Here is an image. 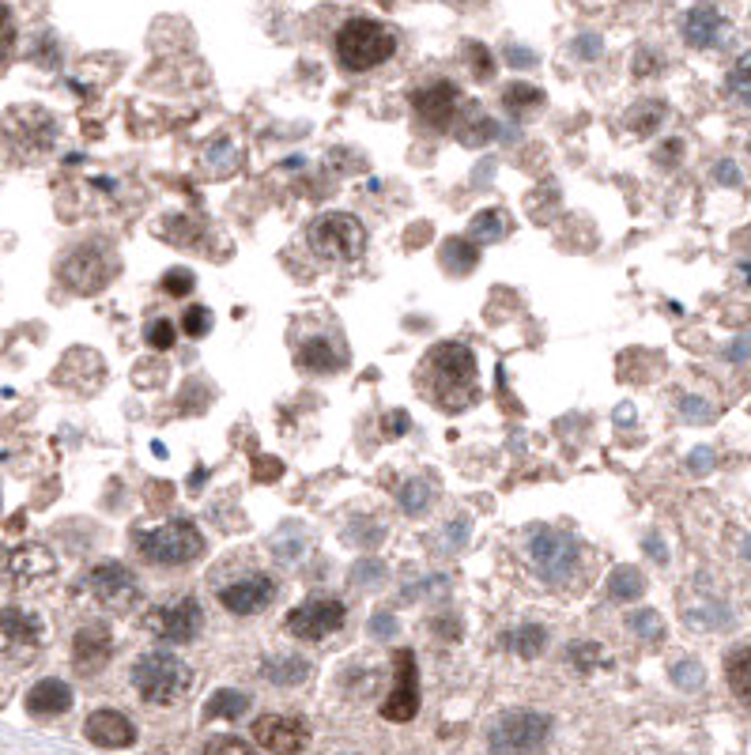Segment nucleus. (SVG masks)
<instances>
[{
	"label": "nucleus",
	"mask_w": 751,
	"mask_h": 755,
	"mask_svg": "<svg viewBox=\"0 0 751 755\" xmlns=\"http://www.w3.org/2000/svg\"><path fill=\"white\" fill-rule=\"evenodd\" d=\"M729 91L740 99V103L751 106V54H744L737 65H732V72H729Z\"/></svg>",
	"instance_id": "obj_34"
},
{
	"label": "nucleus",
	"mask_w": 751,
	"mask_h": 755,
	"mask_svg": "<svg viewBox=\"0 0 751 755\" xmlns=\"http://www.w3.org/2000/svg\"><path fill=\"white\" fill-rule=\"evenodd\" d=\"M528 559H533V567L541 571L544 582H567L578 571V545L567 533L536 525L528 533Z\"/></svg>",
	"instance_id": "obj_6"
},
{
	"label": "nucleus",
	"mask_w": 751,
	"mask_h": 755,
	"mask_svg": "<svg viewBox=\"0 0 751 755\" xmlns=\"http://www.w3.org/2000/svg\"><path fill=\"white\" fill-rule=\"evenodd\" d=\"M212 321H216V318H212L208 307H190V310H185V321H182V325H185V333L201 341V336L212 333Z\"/></svg>",
	"instance_id": "obj_39"
},
{
	"label": "nucleus",
	"mask_w": 751,
	"mask_h": 755,
	"mask_svg": "<svg viewBox=\"0 0 751 755\" xmlns=\"http://www.w3.org/2000/svg\"><path fill=\"white\" fill-rule=\"evenodd\" d=\"M408 431V412H389L386 420H382V435L386 438H400Z\"/></svg>",
	"instance_id": "obj_46"
},
{
	"label": "nucleus",
	"mask_w": 751,
	"mask_h": 755,
	"mask_svg": "<svg viewBox=\"0 0 751 755\" xmlns=\"http://www.w3.org/2000/svg\"><path fill=\"white\" fill-rule=\"evenodd\" d=\"M0 634H4L8 642H20V647H38L42 619L27 613V608H4V613H0Z\"/></svg>",
	"instance_id": "obj_21"
},
{
	"label": "nucleus",
	"mask_w": 751,
	"mask_h": 755,
	"mask_svg": "<svg viewBox=\"0 0 751 755\" xmlns=\"http://www.w3.org/2000/svg\"><path fill=\"white\" fill-rule=\"evenodd\" d=\"M465 537H468V522H465V517H457V522L450 525V533H446V540H450L446 548H460V545H465Z\"/></svg>",
	"instance_id": "obj_50"
},
{
	"label": "nucleus",
	"mask_w": 751,
	"mask_h": 755,
	"mask_svg": "<svg viewBox=\"0 0 751 755\" xmlns=\"http://www.w3.org/2000/svg\"><path fill=\"white\" fill-rule=\"evenodd\" d=\"M148 627L167 642H190L193 634H201L204 613L193 597H182V600H174V605H163L159 613H151Z\"/></svg>",
	"instance_id": "obj_13"
},
{
	"label": "nucleus",
	"mask_w": 751,
	"mask_h": 755,
	"mask_svg": "<svg viewBox=\"0 0 751 755\" xmlns=\"http://www.w3.org/2000/svg\"><path fill=\"white\" fill-rule=\"evenodd\" d=\"M253 477H258L261 483H272V480L284 477V465H280L276 457H258V461H253Z\"/></svg>",
	"instance_id": "obj_45"
},
{
	"label": "nucleus",
	"mask_w": 751,
	"mask_h": 755,
	"mask_svg": "<svg viewBox=\"0 0 751 755\" xmlns=\"http://www.w3.org/2000/svg\"><path fill=\"white\" fill-rule=\"evenodd\" d=\"M507 57H510V65H514V69H528V65H536L533 49H522V46H510Z\"/></svg>",
	"instance_id": "obj_49"
},
{
	"label": "nucleus",
	"mask_w": 751,
	"mask_h": 755,
	"mask_svg": "<svg viewBox=\"0 0 751 755\" xmlns=\"http://www.w3.org/2000/svg\"><path fill=\"white\" fill-rule=\"evenodd\" d=\"M491 137H499L494 122H488L483 114H473V110H468V117L457 125V140L468 144V148H483V144H488Z\"/></svg>",
	"instance_id": "obj_29"
},
{
	"label": "nucleus",
	"mask_w": 751,
	"mask_h": 755,
	"mask_svg": "<svg viewBox=\"0 0 751 755\" xmlns=\"http://www.w3.org/2000/svg\"><path fill=\"white\" fill-rule=\"evenodd\" d=\"M646 551H650V556L657 559V563H664V559H669V556H664V548H661V540H646Z\"/></svg>",
	"instance_id": "obj_57"
},
{
	"label": "nucleus",
	"mask_w": 751,
	"mask_h": 755,
	"mask_svg": "<svg viewBox=\"0 0 751 755\" xmlns=\"http://www.w3.org/2000/svg\"><path fill=\"white\" fill-rule=\"evenodd\" d=\"M672 680L680 687H698L703 684V668H698V661H676L672 665Z\"/></svg>",
	"instance_id": "obj_44"
},
{
	"label": "nucleus",
	"mask_w": 751,
	"mask_h": 755,
	"mask_svg": "<svg viewBox=\"0 0 751 755\" xmlns=\"http://www.w3.org/2000/svg\"><path fill=\"white\" fill-rule=\"evenodd\" d=\"M574 49H578V57L593 61V57L601 54V35H593V31H589V35H578V38H574Z\"/></svg>",
	"instance_id": "obj_47"
},
{
	"label": "nucleus",
	"mask_w": 751,
	"mask_h": 755,
	"mask_svg": "<svg viewBox=\"0 0 751 755\" xmlns=\"http://www.w3.org/2000/svg\"><path fill=\"white\" fill-rule=\"evenodd\" d=\"M298 367L303 370H321V375H332L340 367V355L332 352L329 341H306L298 347Z\"/></svg>",
	"instance_id": "obj_25"
},
{
	"label": "nucleus",
	"mask_w": 751,
	"mask_h": 755,
	"mask_svg": "<svg viewBox=\"0 0 751 755\" xmlns=\"http://www.w3.org/2000/svg\"><path fill=\"white\" fill-rule=\"evenodd\" d=\"M544 642H548V631H544L541 624H528V627H517L514 634H510V650L517 653V657H536V653L544 650Z\"/></svg>",
	"instance_id": "obj_30"
},
{
	"label": "nucleus",
	"mask_w": 751,
	"mask_h": 755,
	"mask_svg": "<svg viewBox=\"0 0 751 755\" xmlns=\"http://www.w3.org/2000/svg\"><path fill=\"white\" fill-rule=\"evenodd\" d=\"M204 480H208V469H196V472H193V491H201Z\"/></svg>",
	"instance_id": "obj_58"
},
{
	"label": "nucleus",
	"mask_w": 751,
	"mask_h": 755,
	"mask_svg": "<svg viewBox=\"0 0 751 755\" xmlns=\"http://www.w3.org/2000/svg\"><path fill=\"white\" fill-rule=\"evenodd\" d=\"M718 178H721V182L725 185H737V167H732V163H718Z\"/></svg>",
	"instance_id": "obj_55"
},
{
	"label": "nucleus",
	"mask_w": 751,
	"mask_h": 755,
	"mask_svg": "<svg viewBox=\"0 0 751 755\" xmlns=\"http://www.w3.org/2000/svg\"><path fill=\"white\" fill-rule=\"evenodd\" d=\"M4 571H8V579H12L15 585H38V582H46L49 574L57 571V563H54V551H49V548L20 545V548L8 551Z\"/></svg>",
	"instance_id": "obj_16"
},
{
	"label": "nucleus",
	"mask_w": 751,
	"mask_h": 755,
	"mask_svg": "<svg viewBox=\"0 0 751 755\" xmlns=\"http://www.w3.org/2000/svg\"><path fill=\"white\" fill-rule=\"evenodd\" d=\"M201 755H253V752H250V744L238 741V736H212L201 748Z\"/></svg>",
	"instance_id": "obj_41"
},
{
	"label": "nucleus",
	"mask_w": 751,
	"mask_h": 755,
	"mask_svg": "<svg viewBox=\"0 0 751 755\" xmlns=\"http://www.w3.org/2000/svg\"><path fill=\"white\" fill-rule=\"evenodd\" d=\"M420 714V668H416L412 650L392 653V691L382 702V718L412 721Z\"/></svg>",
	"instance_id": "obj_8"
},
{
	"label": "nucleus",
	"mask_w": 751,
	"mask_h": 755,
	"mask_svg": "<svg viewBox=\"0 0 751 755\" xmlns=\"http://www.w3.org/2000/svg\"><path fill=\"white\" fill-rule=\"evenodd\" d=\"M725 680H729L732 695H737L740 702H751V650L748 647H737L725 657Z\"/></svg>",
	"instance_id": "obj_22"
},
{
	"label": "nucleus",
	"mask_w": 751,
	"mask_h": 755,
	"mask_svg": "<svg viewBox=\"0 0 751 755\" xmlns=\"http://www.w3.org/2000/svg\"><path fill=\"white\" fill-rule=\"evenodd\" d=\"M551 721L533 710H510L491 725V752L494 755H528L548 741Z\"/></svg>",
	"instance_id": "obj_7"
},
{
	"label": "nucleus",
	"mask_w": 751,
	"mask_h": 755,
	"mask_svg": "<svg viewBox=\"0 0 751 755\" xmlns=\"http://www.w3.org/2000/svg\"><path fill=\"white\" fill-rule=\"evenodd\" d=\"M442 590H446V574H431V579H423V582L408 585V590H405V600L434 597V593H442Z\"/></svg>",
	"instance_id": "obj_43"
},
{
	"label": "nucleus",
	"mask_w": 751,
	"mask_h": 755,
	"mask_svg": "<svg viewBox=\"0 0 751 755\" xmlns=\"http://www.w3.org/2000/svg\"><path fill=\"white\" fill-rule=\"evenodd\" d=\"M714 465V454L710 449H695V454H691V469L695 472H706Z\"/></svg>",
	"instance_id": "obj_52"
},
{
	"label": "nucleus",
	"mask_w": 751,
	"mask_h": 755,
	"mask_svg": "<svg viewBox=\"0 0 751 755\" xmlns=\"http://www.w3.org/2000/svg\"><path fill=\"white\" fill-rule=\"evenodd\" d=\"M306 673H310V665H306L303 657H276L264 665V676H269L272 684L280 687H292V684H303Z\"/></svg>",
	"instance_id": "obj_28"
},
{
	"label": "nucleus",
	"mask_w": 751,
	"mask_h": 755,
	"mask_svg": "<svg viewBox=\"0 0 751 755\" xmlns=\"http://www.w3.org/2000/svg\"><path fill=\"white\" fill-rule=\"evenodd\" d=\"M684 412L687 415H698V420H710V409H706L703 401H695V397H687V401H684Z\"/></svg>",
	"instance_id": "obj_53"
},
{
	"label": "nucleus",
	"mask_w": 751,
	"mask_h": 755,
	"mask_svg": "<svg viewBox=\"0 0 751 755\" xmlns=\"http://www.w3.org/2000/svg\"><path fill=\"white\" fill-rule=\"evenodd\" d=\"M72 707V687L65 680H38L27 691V710L34 718H57Z\"/></svg>",
	"instance_id": "obj_20"
},
{
	"label": "nucleus",
	"mask_w": 751,
	"mask_h": 755,
	"mask_svg": "<svg viewBox=\"0 0 751 755\" xmlns=\"http://www.w3.org/2000/svg\"><path fill=\"white\" fill-rule=\"evenodd\" d=\"M306 242L326 261H355L366 250V227L352 211H326L310 224Z\"/></svg>",
	"instance_id": "obj_5"
},
{
	"label": "nucleus",
	"mask_w": 751,
	"mask_h": 755,
	"mask_svg": "<svg viewBox=\"0 0 751 755\" xmlns=\"http://www.w3.org/2000/svg\"><path fill=\"white\" fill-rule=\"evenodd\" d=\"M507 231H510V224L499 208H483L480 216H473V224H468V239L473 242H502Z\"/></svg>",
	"instance_id": "obj_23"
},
{
	"label": "nucleus",
	"mask_w": 751,
	"mask_h": 755,
	"mask_svg": "<svg viewBox=\"0 0 751 755\" xmlns=\"http://www.w3.org/2000/svg\"><path fill=\"white\" fill-rule=\"evenodd\" d=\"M457 88L450 80H439V83H426L412 95V110L420 114V122H426L431 129H446V125H454V114H457Z\"/></svg>",
	"instance_id": "obj_15"
},
{
	"label": "nucleus",
	"mask_w": 751,
	"mask_h": 755,
	"mask_svg": "<svg viewBox=\"0 0 751 755\" xmlns=\"http://www.w3.org/2000/svg\"><path fill=\"white\" fill-rule=\"evenodd\" d=\"M725 31H729V23H725L718 8H710V4H698L684 15V38L695 49L718 46V42L725 38Z\"/></svg>",
	"instance_id": "obj_18"
},
{
	"label": "nucleus",
	"mask_w": 751,
	"mask_h": 755,
	"mask_svg": "<svg viewBox=\"0 0 751 755\" xmlns=\"http://www.w3.org/2000/svg\"><path fill=\"white\" fill-rule=\"evenodd\" d=\"M570 661H574L582 673H589V668H596L604 661V650L596 647V642H574V647H570Z\"/></svg>",
	"instance_id": "obj_40"
},
{
	"label": "nucleus",
	"mask_w": 751,
	"mask_h": 755,
	"mask_svg": "<svg viewBox=\"0 0 751 755\" xmlns=\"http://www.w3.org/2000/svg\"><path fill=\"white\" fill-rule=\"evenodd\" d=\"M382 579H386V567L378 563V559H363V563L352 567V585H378Z\"/></svg>",
	"instance_id": "obj_42"
},
{
	"label": "nucleus",
	"mask_w": 751,
	"mask_h": 755,
	"mask_svg": "<svg viewBox=\"0 0 751 755\" xmlns=\"http://www.w3.org/2000/svg\"><path fill=\"white\" fill-rule=\"evenodd\" d=\"M340 627H344V605H340V600H306V605H298L295 613L287 616V631L306 642L329 639Z\"/></svg>",
	"instance_id": "obj_12"
},
{
	"label": "nucleus",
	"mask_w": 751,
	"mask_h": 755,
	"mask_svg": "<svg viewBox=\"0 0 751 755\" xmlns=\"http://www.w3.org/2000/svg\"><path fill=\"white\" fill-rule=\"evenodd\" d=\"M392 49H397V35L378 20H366V15H355L344 27L337 31V54L344 61V69L352 72H366L378 69L382 61H389Z\"/></svg>",
	"instance_id": "obj_2"
},
{
	"label": "nucleus",
	"mask_w": 751,
	"mask_h": 755,
	"mask_svg": "<svg viewBox=\"0 0 751 755\" xmlns=\"http://www.w3.org/2000/svg\"><path fill=\"white\" fill-rule=\"evenodd\" d=\"M642 593H646V579L635 567H616V571H612V579H608L612 600H623V605H627V600H638Z\"/></svg>",
	"instance_id": "obj_26"
},
{
	"label": "nucleus",
	"mask_w": 751,
	"mask_h": 755,
	"mask_svg": "<svg viewBox=\"0 0 751 755\" xmlns=\"http://www.w3.org/2000/svg\"><path fill=\"white\" fill-rule=\"evenodd\" d=\"M544 103V91L533 88V83H510V88H502V106L514 110V114H522L528 106H541Z\"/></svg>",
	"instance_id": "obj_31"
},
{
	"label": "nucleus",
	"mask_w": 751,
	"mask_h": 755,
	"mask_svg": "<svg viewBox=\"0 0 751 755\" xmlns=\"http://www.w3.org/2000/svg\"><path fill=\"white\" fill-rule=\"evenodd\" d=\"M110 276H114V258L102 245H83V250L68 253L61 261V279L80 295L102 291L110 284Z\"/></svg>",
	"instance_id": "obj_9"
},
{
	"label": "nucleus",
	"mask_w": 751,
	"mask_h": 755,
	"mask_svg": "<svg viewBox=\"0 0 751 755\" xmlns=\"http://www.w3.org/2000/svg\"><path fill=\"white\" fill-rule=\"evenodd\" d=\"M465 54H468V69L476 72V80H491V76H494L491 49L483 46V42H468V46H465Z\"/></svg>",
	"instance_id": "obj_35"
},
{
	"label": "nucleus",
	"mask_w": 751,
	"mask_h": 755,
	"mask_svg": "<svg viewBox=\"0 0 751 755\" xmlns=\"http://www.w3.org/2000/svg\"><path fill=\"white\" fill-rule=\"evenodd\" d=\"M83 733H88V741L99 744V748H129L136 741L133 721L125 714H117V710H95V714L88 718V725H83Z\"/></svg>",
	"instance_id": "obj_17"
},
{
	"label": "nucleus",
	"mask_w": 751,
	"mask_h": 755,
	"mask_svg": "<svg viewBox=\"0 0 751 755\" xmlns=\"http://www.w3.org/2000/svg\"><path fill=\"white\" fill-rule=\"evenodd\" d=\"M748 556H751V540H748Z\"/></svg>",
	"instance_id": "obj_59"
},
{
	"label": "nucleus",
	"mask_w": 751,
	"mask_h": 755,
	"mask_svg": "<svg viewBox=\"0 0 751 755\" xmlns=\"http://www.w3.org/2000/svg\"><path fill=\"white\" fill-rule=\"evenodd\" d=\"M661 117H664V106H657V103H646V106L630 110V114H627V122H630V129H635V133H653L657 125H661Z\"/></svg>",
	"instance_id": "obj_36"
},
{
	"label": "nucleus",
	"mask_w": 751,
	"mask_h": 755,
	"mask_svg": "<svg viewBox=\"0 0 751 755\" xmlns=\"http://www.w3.org/2000/svg\"><path fill=\"white\" fill-rule=\"evenodd\" d=\"M272 597H276V582L264 579V574H250V579H238L219 590V605L235 616L264 613V608L272 605Z\"/></svg>",
	"instance_id": "obj_14"
},
{
	"label": "nucleus",
	"mask_w": 751,
	"mask_h": 755,
	"mask_svg": "<svg viewBox=\"0 0 751 755\" xmlns=\"http://www.w3.org/2000/svg\"><path fill=\"white\" fill-rule=\"evenodd\" d=\"M732 359H744V355H751V336H744V341H737V344H732Z\"/></svg>",
	"instance_id": "obj_56"
},
{
	"label": "nucleus",
	"mask_w": 751,
	"mask_h": 755,
	"mask_svg": "<svg viewBox=\"0 0 751 755\" xmlns=\"http://www.w3.org/2000/svg\"><path fill=\"white\" fill-rule=\"evenodd\" d=\"M136 551H140V559H148V563L182 567V563H193L204 551V537L193 522H167V525H159V529L136 533Z\"/></svg>",
	"instance_id": "obj_4"
},
{
	"label": "nucleus",
	"mask_w": 751,
	"mask_h": 755,
	"mask_svg": "<svg viewBox=\"0 0 751 755\" xmlns=\"http://www.w3.org/2000/svg\"><path fill=\"white\" fill-rule=\"evenodd\" d=\"M133 687L151 707H170L190 687V668L178 657H170V653H144L133 665Z\"/></svg>",
	"instance_id": "obj_3"
},
{
	"label": "nucleus",
	"mask_w": 751,
	"mask_h": 755,
	"mask_svg": "<svg viewBox=\"0 0 751 755\" xmlns=\"http://www.w3.org/2000/svg\"><path fill=\"white\" fill-rule=\"evenodd\" d=\"M246 710H250V695H242V691H216L208 699V707H204V718H227V721H235V718H242Z\"/></svg>",
	"instance_id": "obj_27"
},
{
	"label": "nucleus",
	"mask_w": 751,
	"mask_h": 755,
	"mask_svg": "<svg viewBox=\"0 0 751 755\" xmlns=\"http://www.w3.org/2000/svg\"><path fill=\"white\" fill-rule=\"evenodd\" d=\"M476 261H480V253H476L473 242L465 239H446L442 242V265H446V273L454 276H465L476 268Z\"/></svg>",
	"instance_id": "obj_24"
},
{
	"label": "nucleus",
	"mask_w": 751,
	"mask_h": 755,
	"mask_svg": "<svg viewBox=\"0 0 751 755\" xmlns=\"http://www.w3.org/2000/svg\"><path fill=\"white\" fill-rule=\"evenodd\" d=\"M253 741L272 755H298L310 744V729L303 718L292 714H264L253 721Z\"/></svg>",
	"instance_id": "obj_11"
},
{
	"label": "nucleus",
	"mask_w": 751,
	"mask_h": 755,
	"mask_svg": "<svg viewBox=\"0 0 751 755\" xmlns=\"http://www.w3.org/2000/svg\"><path fill=\"white\" fill-rule=\"evenodd\" d=\"M680 148H684V144H680V140H669V144H664V148H661V156H657V159H661V163H676Z\"/></svg>",
	"instance_id": "obj_54"
},
{
	"label": "nucleus",
	"mask_w": 751,
	"mask_h": 755,
	"mask_svg": "<svg viewBox=\"0 0 751 755\" xmlns=\"http://www.w3.org/2000/svg\"><path fill=\"white\" fill-rule=\"evenodd\" d=\"M423 386L446 412H460L476 401V355L465 344H434L423 355Z\"/></svg>",
	"instance_id": "obj_1"
},
{
	"label": "nucleus",
	"mask_w": 751,
	"mask_h": 755,
	"mask_svg": "<svg viewBox=\"0 0 751 755\" xmlns=\"http://www.w3.org/2000/svg\"><path fill=\"white\" fill-rule=\"evenodd\" d=\"M174 341H178L174 321L159 318V321H151V325H148V344L156 347V352H167V347H174Z\"/></svg>",
	"instance_id": "obj_38"
},
{
	"label": "nucleus",
	"mask_w": 751,
	"mask_h": 755,
	"mask_svg": "<svg viewBox=\"0 0 751 755\" xmlns=\"http://www.w3.org/2000/svg\"><path fill=\"white\" fill-rule=\"evenodd\" d=\"M110 653H114V642H110V634L102 631V627H83V631H76L72 657L80 673H99L110 661Z\"/></svg>",
	"instance_id": "obj_19"
},
{
	"label": "nucleus",
	"mask_w": 751,
	"mask_h": 755,
	"mask_svg": "<svg viewBox=\"0 0 751 755\" xmlns=\"http://www.w3.org/2000/svg\"><path fill=\"white\" fill-rule=\"evenodd\" d=\"M12 46V15H8V8L0 4V54Z\"/></svg>",
	"instance_id": "obj_51"
},
{
	"label": "nucleus",
	"mask_w": 751,
	"mask_h": 755,
	"mask_svg": "<svg viewBox=\"0 0 751 755\" xmlns=\"http://www.w3.org/2000/svg\"><path fill=\"white\" fill-rule=\"evenodd\" d=\"M371 634H378V639H389V634H397V619L389 613H378L371 619Z\"/></svg>",
	"instance_id": "obj_48"
},
{
	"label": "nucleus",
	"mask_w": 751,
	"mask_h": 755,
	"mask_svg": "<svg viewBox=\"0 0 751 755\" xmlns=\"http://www.w3.org/2000/svg\"><path fill=\"white\" fill-rule=\"evenodd\" d=\"M400 511L405 514H423L426 506H431V483L426 480H408L405 488H400Z\"/></svg>",
	"instance_id": "obj_32"
},
{
	"label": "nucleus",
	"mask_w": 751,
	"mask_h": 755,
	"mask_svg": "<svg viewBox=\"0 0 751 755\" xmlns=\"http://www.w3.org/2000/svg\"><path fill=\"white\" fill-rule=\"evenodd\" d=\"M196 287V279L190 268H170V273L163 276V291L170 295V299H185Z\"/></svg>",
	"instance_id": "obj_37"
},
{
	"label": "nucleus",
	"mask_w": 751,
	"mask_h": 755,
	"mask_svg": "<svg viewBox=\"0 0 751 755\" xmlns=\"http://www.w3.org/2000/svg\"><path fill=\"white\" fill-rule=\"evenodd\" d=\"M88 590L91 597L114 608V613H125V608H133L140 600V582H136V574L125 563H99L88 574Z\"/></svg>",
	"instance_id": "obj_10"
},
{
	"label": "nucleus",
	"mask_w": 751,
	"mask_h": 755,
	"mask_svg": "<svg viewBox=\"0 0 751 755\" xmlns=\"http://www.w3.org/2000/svg\"><path fill=\"white\" fill-rule=\"evenodd\" d=\"M630 624V631L638 634V639H646V642H661L664 639V619L653 613V608H642V613H635L627 619Z\"/></svg>",
	"instance_id": "obj_33"
}]
</instances>
